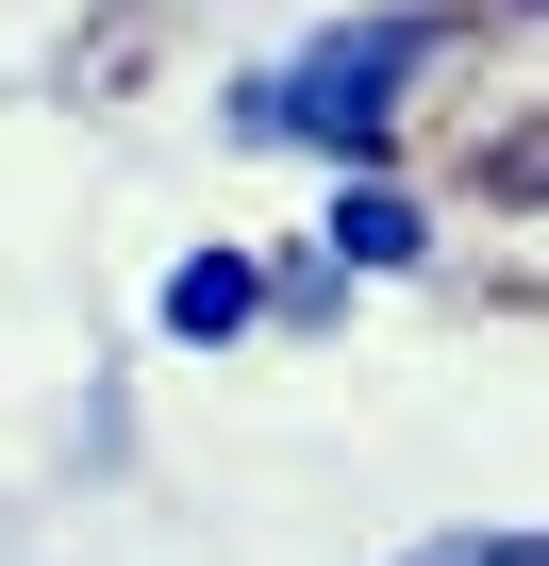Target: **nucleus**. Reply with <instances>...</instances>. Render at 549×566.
Returning a JSON list of instances; mask_svg holds the SVG:
<instances>
[{"instance_id":"3","label":"nucleus","mask_w":549,"mask_h":566,"mask_svg":"<svg viewBox=\"0 0 549 566\" xmlns=\"http://www.w3.org/2000/svg\"><path fill=\"white\" fill-rule=\"evenodd\" d=\"M433 233H450V217H433L400 167H367V184H334V217H317V266H334V283H416V266H433Z\"/></svg>"},{"instance_id":"6","label":"nucleus","mask_w":549,"mask_h":566,"mask_svg":"<svg viewBox=\"0 0 549 566\" xmlns=\"http://www.w3.org/2000/svg\"><path fill=\"white\" fill-rule=\"evenodd\" d=\"M334 317H350L334 266H266V334H334Z\"/></svg>"},{"instance_id":"4","label":"nucleus","mask_w":549,"mask_h":566,"mask_svg":"<svg viewBox=\"0 0 549 566\" xmlns=\"http://www.w3.org/2000/svg\"><path fill=\"white\" fill-rule=\"evenodd\" d=\"M150 334H167V350H200V367H217V350H250V334H266V250H233V233H217V250H183V266L150 283Z\"/></svg>"},{"instance_id":"5","label":"nucleus","mask_w":549,"mask_h":566,"mask_svg":"<svg viewBox=\"0 0 549 566\" xmlns=\"http://www.w3.org/2000/svg\"><path fill=\"white\" fill-rule=\"evenodd\" d=\"M400 566H549V533H532V516H450V533H416Z\"/></svg>"},{"instance_id":"1","label":"nucleus","mask_w":549,"mask_h":566,"mask_svg":"<svg viewBox=\"0 0 549 566\" xmlns=\"http://www.w3.org/2000/svg\"><path fill=\"white\" fill-rule=\"evenodd\" d=\"M450 51H466L450 0H383V18H334V34H300L284 67H250V84L217 101V134H233V150H317L334 184H367V167L416 150Z\"/></svg>"},{"instance_id":"2","label":"nucleus","mask_w":549,"mask_h":566,"mask_svg":"<svg viewBox=\"0 0 549 566\" xmlns=\"http://www.w3.org/2000/svg\"><path fill=\"white\" fill-rule=\"evenodd\" d=\"M433 134L466 184L499 200H549V0H499V18H466L450 84H433Z\"/></svg>"}]
</instances>
